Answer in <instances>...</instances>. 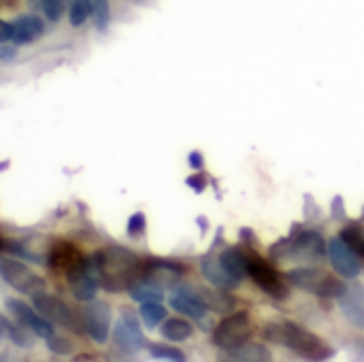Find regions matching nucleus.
<instances>
[{"mask_svg":"<svg viewBox=\"0 0 364 362\" xmlns=\"http://www.w3.org/2000/svg\"><path fill=\"white\" fill-rule=\"evenodd\" d=\"M100 286L107 292H122L130 290L141 277L145 267L139 262L134 254L124 247H107L96 254Z\"/></svg>","mask_w":364,"mask_h":362,"instance_id":"nucleus-1","label":"nucleus"},{"mask_svg":"<svg viewBox=\"0 0 364 362\" xmlns=\"http://www.w3.org/2000/svg\"><path fill=\"white\" fill-rule=\"evenodd\" d=\"M264 337L277 346H284L288 350H292L299 356L311 358V361H324L333 354V350L318 339L314 333L305 331L299 324L292 322H277V324H269L264 329Z\"/></svg>","mask_w":364,"mask_h":362,"instance_id":"nucleus-2","label":"nucleus"},{"mask_svg":"<svg viewBox=\"0 0 364 362\" xmlns=\"http://www.w3.org/2000/svg\"><path fill=\"white\" fill-rule=\"evenodd\" d=\"M288 282L305 292H311V294H318V297H324V299H339L341 292L346 290V286L341 282H337L335 277L318 271V269H311V267H303V269H296V271H290L288 273Z\"/></svg>","mask_w":364,"mask_h":362,"instance_id":"nucleus-3","label":"nucleus"},{"mask_svg":"<svg viewBox=\"0 0 364 362\" xmlns=\"http://www.w3.org/2000/svg\"><path fill=\"white\" fill-rule=\"evenodd\" d=\"M32 303L51 324H60L70 333L83 331V320L77 318V314L58 297H51L47 292H36V294H32Z\"/></svg>","mask_w":364,"mask_h":362,"instance_id":"nucleus-4","label":"nucleus"},{"mask_svg":"<svg viewBox=\"0 0 364 362\" xmlns=\"http://www.w3.org/2000/svg\"><path fill=\"white\" fill-rule=\"evenodd\" d=\"M250 333H252L250 316L245 312H239V314H232L220 322V326L213 333V341L218 348L228 352V350L243 346L250 339Z\"/></svg>","mask_w":364,"mask_h":362,"instance_id":"nucleus-5","label":"nucleus"},{"mask_svg":"<svg viewBox=\"0 0 364 362\" xmlns=\"http://www.w3.org/2000/svg\"><path fill=\"white\" fill-rule=\"evenodd\" d=\"M0 277L15 288L21 294H36L45 290V282L43 277H38L36 273H32L26 265L11 260V258H0Z\"/></svg>","mask_w":364,"mask_h":362,"instance_id":"nucleus-6","label":"nucleus"},{"mask_svg":"<svg viewBox=\"0 0 364 362\" xmlns=\"http://www.w3.org/2000/svg\"><path fill=\"white\" fill-rule=\"evenodd\" d=\"M247 275L256 282V286L273 299H286L288 286L284 284L282 275L262 258L252 256L247 258Z\"/></svg>","mask_w":364,"mask_h":362,"instance_id":"nucleus-7","label":"nucleus"},{"mask_svg":"<svg viewBox=\"0 0 364 362\" xmlns=\"http://www.w3.org/2000/svg\"><path fill=\"white\" fill-rule=\"evenodd\" d=\"M68 284L73 294L79 301H92L96 299L98 286H100V273H98V262L96 256L85 258L70 275H68Z\"/></svg>","mask_w":364,"mask_h":362,"instance_id":"nucleus-8","label":"nucleus"},{"mask_svg":"<svg viewBox=\"0 0 364 362\" xmlns=\"http://www.w3.org/2000/svg\"><path fill=\"white\" fill-rule=\"evenodd\" d=\"M83 329L87 331V335L96 341V344H105L109 339V331H111V307L102 301H87L83 314Z\"/></svg>","mask_w":364,"mask_h":362,"instance_id":"nucleus-9","label":"nucleus"},{"mask_svg":"<svg viewBox=\"0 0 364 362\" xmlns=\"http://www.w3.org/2000/svg\"><path fill=\"white\" fill-rule=\"evenodd\" d=\"M6 309L11 312V316L23 324L26 329L32 331V335L36 337H43V339H49L53 337V324L36 309H32L30 305H26L23 301H15V299H6Z\"/></svg>","mask_w":364,"mask_h":362,"instance_id":"nucleus-10","label":"nucleus"},{"mask_svg":"<svg viewBox=\"0 0 364 362\" xmlns=\"http://www.w3.org/2000/svg\"><path fill=\"white\" fill-rule=\"evenodd\" d=\"M326 254H328V258H331L333 269H335L339 275H343L346 280H354V277L360 275V258H358V254H356L354 250H350V247L341 241V237L328 241Z\"/></svg>","mask_w":364,"mask_h":362,"instance_id":"nucleus-11","label":"nucleus"},{"mask_svg":"<svg viewBox=\"0 0 364 362\" xmlns=\"http://www.w3.org/2000/svg\"><path fill=\"white\" fill-rule=\"evenodd\" d=\"M113 339H115L117 348L128 352V354H134V352H139L145 346L143 333H141L136 320L130 314H124V318L117 322V326L113 331Z\"/></svg>","mask_w":364,"mask_h":362,"instance_id":"nucleus-12","label":"nucleus"},{"mask_svg":"<svg viewBox=\"0 0 364 362\" xmlns=\"http://www.w3.org/2000/svg\"><path fill=\"white\" fill-rule=\"evenodd\" d=\"M49 265L55 269V271H60V273H64L66 277L85 260V256L75 247V245H70V243H55L53 247H51V252H49Z\"/></svg>","mask_w":364,"mask_h":362,"instance_id":"nucleus-13","label":"nucleus"},{"mask_svg":"<svg viewBox=\"0 0 364 362\" xmlns=\"http://www.w3.org/2000/svg\"><path fill=\"white\" fill-rule=\"evenodd\" d=\"M343 316L358 329H364V290L358 286L346 288L339 297Z\"/></svg>","mask_w":364,"mask_h":362,"instance_id":"nucleus-14","label":"nucleus"},{"mask_svg":"<svg viewBox=\"0 0 364 362\" xmlns=\"http://www.w3.org/2000/svg\"><path fill=\"white\" fill-rule=\"evenodd\" d=\"M171 307L177 314H181L186 318H194V320H203L207 316V305L196 297V292L186 290V288L171 297Z\"/></svg>","mask_w":364,"mask_h":362,"instance_id":"nucleus-15","label":"nucleus"},{"mask_svg":"<svg viewBox=\"0 0 364 362\" xmlns=\"http://www.w3.org/2000/svg\"><path fill=\"white\" fill-rule=\"evenodd\" d=\"M45 30V23L38 15H19L13 21V43L15 45H26L36 41Z\"/></svg>","mask_w":364,"mask_h":362,"instance_id":"nucleus-16","label":"nucleus"},{"mask_svg":"<svg viewBox=\"0 0 364 362\" xmlns=\"http://www.w3.org/2000/svg\"><path fill=\"white\" fill-rule=\"evenodd\" d=\"M183 269L179 265H173V262H149L143 271V277L156 282V284H166V286H173L179 277H181Z\"/></svg>","mask_w":364,"mask_h":362,"instance_id":"nucleus-17","label":"nucleus"},{"mask_svg":"<svg viewBox=\"0 0 364 362\" xmlns=\"http://www.w3.org/2000/svg\"><path fill=\"white\" fill-rule=\"evenodd\" d=\"M322 254H324V241L314 233L301 235L292 247V256L299 260H318Z\"/></svg>","mask_w":364,"mask_h":362,"instance_id":"nucleus-18","label":"nucleus"},{"mask_svg":"<svg viewBox=\"0 0 364 362\" xmlns=\"http://www.w3.org/2000/svg\"><path fill=\"white\" fill-rule=\"evenodd\" d=\"M220 265L222 269L235 280L241 282L247 275V258L237 250V247H228L220 254Z\"/></svg>","mask_w":364,"mask_h":362,"instance_id":"nucleus-19","label":"nucleus"},{"mask_svg":"<svg viewBox=\"0 0 364 362\" xmlns=\"http://www.w3.org/2000/svg\"><path fill=\"white\" fill-rule=\"evenodd\" d=\"M130 297L136 303H160L164 299V290H162L160 284H156L151 280H139L130 288Z\"/></svg>","mask_w":364,"mask_h":362,"instance_id":"nucleus-20","label":"nucleus"},{"mask_svg":"<svg viewBox=\"0 0 364 362\" xmlns=\"http://www.w3.org/2000/svg\"><path fill=\"white\" fill-rule=\"evenodd\" d=\"M200 269H203L205 280H207L211 286H218V288H232V286H237V282L222 269L220 260L215 262V260H211V258H205Z\"/></svg>","mask_w":364,"mask_h":362,"instance_id":"nucleus-21","label":"nucleus"},{"mask_svg":"<svg viewBox=\"0 0 364 362\" xmlns=\"http://www.w3.org/2000/svg\"><path fill=\"white\" fill-rule=\"evenodd\" d=\"M192 331H194L192 324L186 322V320H181V318H171V320H166V322L162 324V335H164V339L175 341V344L190 339V337H192Z\"/></svg>","mask_w":364,"mask_h":362,"instance_id":"nucleus-22","label":"nucleus"},{"mask_svg":"<svg viewBox=\"0 0 364 362\" xmlns=\"http://www.w3.org/2000/svg\"><path fill=\"white\" fill-rule=\"evenodd\" d=\"M226 358H230V361H271V354L267 352V348L245 341L243 346L228 350Z\"/></svg>","mask_w":364,"mask_h":362,"instance_id":"nucleus-23","label":"nucleus"},{"mask_svg":"<svg viewBox=\"0 0 364 362\" xmlns=\"http://www.w3.org/2000/svg\"><path fill=\"white\" fill-rule=\"evenodd\" d=\"M166 309L160 303H141V320L147 329H156L160 322H164Z\"/></svg>","mask_w":364,"mask_h":362,"instance_id":"nucleus-24","label":"nucleus"},{"mask_svg":"<svg viewBox=\"0 0 364 362\" xmlns=\"http://www.w3.org/2000/svg\"><path fill=\"white\" fill-rule=\"evenodd\" d=\"M341 241L358 256H364V230L360 226H346L341 230Z\"/></svg>","mask_w":364,"mask_h":362,"instance_id":"nucleus-25","label":"nucleus"},{"mask_svg":"<svg viewBox=\"0 0 364 362\" xmlns=\"http://www.w3.org/2000/svg\"><path fill=\"white\" fill-rule=\"evenodd\" d=\"M90 15H92V0H70L68 17L73 26H81Z\"/></svg>","mask_w":364,"mask_h":362,"instance_id":"nucleus-26","label":"nucleus"},{"mask_svg":"<svg viewBox=\"0 0 364 362\" xmlns=\"http://www.w3.org/2000/svg\"><path fill=\"white\" fill-rule=\"evenodd\" d=\"M92 17L96 21V28L105 30L109 23V0H92Z\"/></svg>","mask_w":364,"mask_h":362,"instance_id":"nucleus-27","label":"nucleus"},{"mask_svg":"<svg viewBox=\"0 0 364 362\" xmlns=\"http://www.w3.org/2000/svg\"><path fill=\"white\" fill-rule=\"evenodd\" d=\"M149 354L154 358H162V361H183L186 358L179 350L168 348V346H160V344H151L149 346Z\"/></svg>","mask_w":364,"mask_h":362,"instance_id":"nucleus-28","label":"nucleus"},{"mask_svg":"<svg viewBox=\"0 0 364 362\" xmlns=\"http://www.w3.org/2000/svg\"><path fill=\"white\" fill-rule=\"evenodd\" d=\"M30 333H32V331L26 329L23 324H21V326H15V324L9 326V337L13 339V344H17V346H21V348H30V346H32V335H30Z\"/></svg>","mask_w":364,"mask_h":362,"instance_id":"nucleus-29","label":"nucleus"},{"mask_svg":"<svg viewBox=\"0 0 364 362\" xmlns=\"http://www.w3.org/2000/svg\"><path fill=\"white\" fill-rule=\"evenodd\" d=\"M64 4H66V0H43V11H45L47 19L58 21L64 13Z\"/></svg>","mask_w":364,"mask_h":362,"instance_id":"nucleus-30","label":"nucleus"},{"mask_svg":"<svg viewBox=\"0 0 364 362\" xmlns=\"http://www.w3.org/2000/svg\"><path fill=\"white\" fill-rule=\"evenodd\" d=\"M143 230H145V215L143 213H134L128 220V235L130 237H139V235H143Z\"/></svg>","mask_w":364,"mask_h":362,"instance_id":"nucleus-31","label":"nucleus"},{"mask_svg":"<svg viewBox=\"0 0 364 362\" xmlns=\"http://www.w3.org/2000/svg\"><path fill=\"white\" fill-rule=\"evenodd\" d=\"M49 341V348H51V352H55V354H66V350H70V344H66V339H60V337H49L47 339Z\"/></svg>","mask_w":364,"mask_h":362,"instance_id":"nucleus-32","label":"nucleus"},{"mask_svg":"<svg viewBox=\"0 0 364 362\" xmlns=\"http://www.w3.org/2000/svg\"><path fill=\"white\" fill-rule=\"evenodd\" d=\"M11 38H13V23H9V21L0 19V43L11 41Z\"/></svg>","mask_w":364,"mask_h":362,"instance_id":"nucleus-33","label":"nucleus"},{"mask_svg":"<svg viewBox=\"0 0 364 362\" xmlns=\"http://www.w3.org/2000/svg\"><path fill=\"white\" fill-rule=\"evenodd\" d=\"M188 186L194 188L196 192H203L205 190V177H190L188 179Z\"/></svg>","mask_w":364,"mask_h":362,"instance_id":"nucleus-34","label":"nucleus"},{"mask_svg":"<svg viewBox=\"0 0 364 362\" xmlns=\"http://www.w3.org/2000/svg\"><path fill=\"white\" fill-rule=\"evenodd\" d=\"M13 55H15V49H6V47L0 45V60H6V62H9Z\"/></svg>","mask_w":364,"mask_h":362,"instance_id":"nucleus-35","label":"nucleus"},{"mask_svg":"<svg viewBox=\"0 0 364 362\" xmlns=\"http://www.w3.org/2000/svg\"><path fill=\"white\" fill-rule=\"evenodd\" d=\"M190 164H192L194 169H200V166H203V158H200V154H190Z\"/></svg>","mask_w":364,"mask_h":362,"instance_id":"nucleus-36","label":"nucleus"},{"mask_svg":"<svg viewBox=\"0 0 364 362\" xmlns=\"http://www.w3.org/2000/svg\"><path fill=\"white\" fill-rule=\"evenodd\" d=\"M9 326H11V322H6V318L0 316V337L9 335Z\"/></svg>","mask_w":364,"mask_h":362,"instance_id":"nucleus-37","label":"nucleus"},{"mask_svg":"<svg viewBox=\"0 0 364 362\" xmlns=\"http://www.w3.org/2000/svg\"><path fill=\"white\" fill-rule=\"evenodd\" d=\"M2 250H4V241L0 239V252H2Z\"/></svg>","mask_w":364,"mask_h":362,"instance_id":"nucleus-38","label":"nucleus"}]
</instances>
